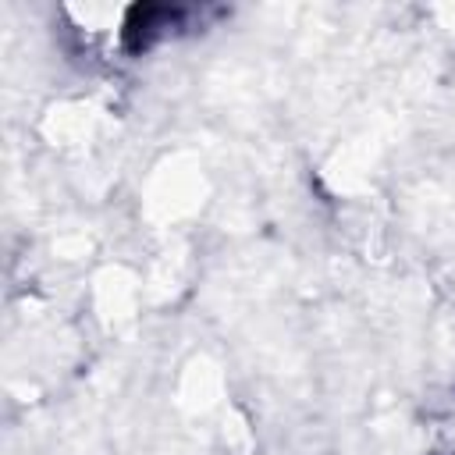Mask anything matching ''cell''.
Segmentation results:
<instances>
[{
	"label": "cell",
	"mask_w": 455,
	"mask_h": 455,
	"mask_svg": "<svg viewBox=\"0 0 455 455\" xmlns=\"http://www.w3.org/2000/svg\"><path fill=\"white\" fill-rule=\"evenodd\" d=\"M427 455H455V398L434 416L427 434Z\"/></svg>",
	"instance_id": "cell-1"
}]
</instances>
